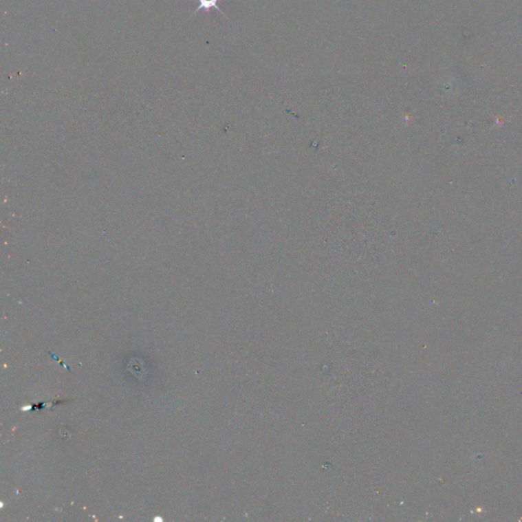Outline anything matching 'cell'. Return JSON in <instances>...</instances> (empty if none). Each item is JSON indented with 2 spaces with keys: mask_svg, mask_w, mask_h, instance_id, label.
I'll use <instances>...</instances> for the list:
<instances>
[{
  "mask_svg": "<svg viewBox=\"0 0 522 522\" xmlns=\"http://www.w3.org/2000/svg\"><path fill=\"white\" fill-rule=\"evenodd\" d=\"M198 1H199V6L196 8L195 12L191 14V18L194 14L202 12V10H204L205 14H208L211 10H217V12H221L223 16L226 17L225 12H224L223 10L219 8V6H217V3H219V1H223V0H198ZM226 18H227V17H226Z\"/></svg>",
  "mask_w": 522,
  "mask_h": 522,
  "instance_id": "obj_1",
  "label": "cell"
}]
</instances>
